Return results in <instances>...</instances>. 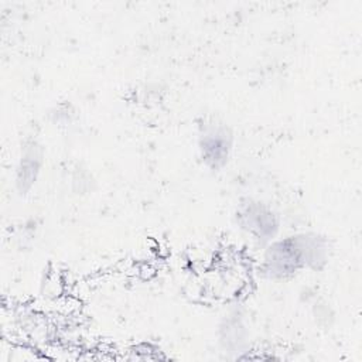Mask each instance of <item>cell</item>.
Wrapping results in <instances>:
<instances>
[{"label": "cell", "instance_id": "cell-3", "mask_svg": "<svg viewBox=\"0 0 362 362\" xmlns=\"http://www.w3.org/2000/svg\"><path fill=\"white\" fill-rule=\"evenodd\" d=\"M233 136L229 127L223 123L209 122L201 127L198 136V151L202 163L218 171L223 168L230 157Z\"/></svg>", "mask_w": 362, "mask_h": 362}, {"label": "cell", "instance_id": "cell-4", "mask_svg": "<svg viewBox=\"0 0 362 362\" xmlns=\"http://www.w3.org/2000/svg\"><path fill=\"white\" fill-rule=\"evenodd\" d=\"M42 167V150L35 141L27 143L17 164L16 185L20 194H27L37 182L38 174Z\"/></svg>", "mask_w": 362, "mask_h": 362}, {"label": "cell", "instance_id": "cell-1", "mask_svg": "<svg viewBox=\"0 0 362 362\" xmlns=\"http://www.w3.org/2000/svg\"><path fill=\"white\" fill-rule=\"evenodd\" d=\"M328 260V242L317 233H297L267 243L262 272L274 280L296 276L303 269L320 270Z\"/></svg>", "mask_w": 362, "mask_h": 362}, {"label": "cell", "instance_id": "cell-2", "mask_svg": "<svg viewBox=\"0 0 362 362\" xmlns=\"http://www.w3.org/2000/svg\"><path fill=\"white\" fill-rule=\"evenodd\" d=\"M236 222L242 230L259 243H270L280 228L279 216L262 201L245 199L236 208Z\"/></svg>", "mask_w": 362, "mask_h": 362}]
</instances>
